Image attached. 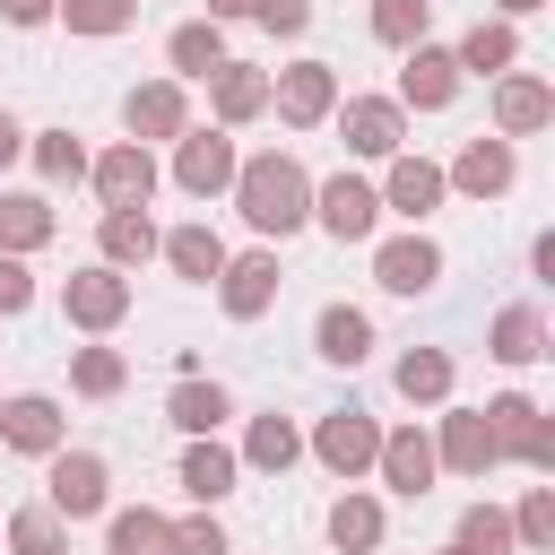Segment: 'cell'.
I'll return each mask as SVG.
<instances>
[{
	"label": "cell",
	"instance_id": "obj_1",
	"mask_svg": "<svg viewBox=\"0 0 555 555\" xmlns=\"http://www.w3.org/2000/svg\"><path fill=\"white\" fill-rule=\"evenodd\" d=\"M225 199H234V217H243L260 243H286V234L312 225V173H304L295 147H260V156H243L234 182H225Z\"/></svg>",
	"mask_w": 555,
	"mask_h": 555
},
{
	"label": "cell",
	"instance_id": "obj_2",
	"mask_svg": "<svg viewBox=\"0 0 555 555\" xmlns=\"http://www.w3.org/2000/svg\"><path fill=\"white\" fill-rule=\"evenodd\" d=\"M304 451H312L338 486H364V477H373V451H382V416L347 399V408H330V416L304 434Z\"/></svg>",
	"mask_w": 555,
	"mask_h": 555
},
{
	"label": "cell",
	"instance_id": "obj_3",
	"mask_svg": "<svg viewBox=\"0 0 555 555\" xmlns=\"http://www.w3.org/2000/svg\"><path fill=\"white\" fill-rule=\"evenodd\" d=\"M234 165H243V139L234 130H217V121H191L182 139H173V191L182 199H225V182H234Z\"/></svg>",
	"mask_w": 555,
	"mask_h": 555
},
{
	"label": "cell",
	"instance_id": "obj_4",
	"mask_svg": "<svg viewBox=\"0 0 555 555\" xmlns=\"http://www.w3.org/2000/svg\"><path fill=\"white\" fill-rule=\"evenodd\" d=\"M130 269H104V260H87V269H69L61 278V321L69 330H87V338H113L121 321H130Z\"/></svg>",
	"mask_w": 555,
	"mask_h": 555
},
{
	"label": "cell",
	"instance_id": "obj_5",
	"mask_svg": "<svg viewBox=\"0 0 555 555\" xmlns=\"http://www.w3.org/2000/svg\"><path fill=\"white\" fill-rule=\"evenodd\" d=\"M486 434H494V451H503V460H520V468L555 477V416H546L529 390H494V399H486Z\"/></svg>",
	"mask_w": 555,
	"mask_h": 555
},
{
	"label": "cell",
	"instance_id": "obj_6",
	"mask_svg": "<svg viewBox=\"0 0 555 555\" xmlns=\"http://www.w3.org/2000/svg\"><path fill=\"white\" fill-rule=\"evenodd\" d=\"M269 113H278L286 130H321V121L338 113V69H330L321 52H304V61L269 69Z\"/></svg>",
	"mask_w": 555,
	"mask_h": 555
},
{
	"label": "cell",
	"instance_id": "obj_7",
	"mask_svg": "<svg viewBox=\"0 0 555 555\" xmlns=\"http://www.w3.org/2000/svg\"><path fill=\"white\" fill-rule=\"evenodd\" d=\"M373 286L399 295V304L434 295V286H442V243H434L425 225H408V234H373Z\"/></svg>",
	"mask_w": 555,
	"mask_h": 555
},
{
	"label": "cell",
	"instance_id": "obj_8",
	"mask_svg": "<svg viewBox=\"0 0 555 555\" xmlns=\"http://www.w3.org/2000/svg\"><path fill=\"white\" fill-rule=\"evenodd\" d=\"M43 503L61 512V520H95V512H113V468H104V451H52L43 460Z\"/></svg>",
	"mask_w": 555,
	"mask_h": 555
},
{
	"label": "cell",
	"instance_id": "obj_9",
	"mask_svg": "<svg viewBox=\"0 0 555 555\" xmlns=\"http://www.w3.org/2000/svg\"><path fill=\"white\" fill-rule=\"evenodd\" d=\"M312 225H321L330 243H373V234H382V191L338 165L330 182H312Z\"/></svg>",
	"mask_w": 555,
	"mask_h": 555
},
{
	"label": "cell",
	"instance_id": "obj_10",
	"mask_svg": "<svg viewBox=\"0 0 555 555\" xmlns=\"http://www.w3.org/2000/svg\"><path fill=\"white\" fill-rule=\"evenodd\" d=\"M460 87H468V78H460L451 43H434V35H425V43H408V52H399V87H390V95H399V113H451V104H460Z\"/></svg>",
	"mask_w": 555,
	"mask_h": 555
},
{
	"label": "cell",
	"instance_id": "obj_11",
	"mask_svg": "<svg viewBox=\"0 0 555 555\" xmlns=\"http://www.w3.org/2000/svg\"><path fill=\"white\" fill-rule=\"evenodd\" d=\"M182 130H191V87H182V78H139V87L121 95V139L173 147Z\"/></svg>",
	"mask_w": 555,
	"mask_h": 555
},
{
	"label": "cell",
	"instance_id": "obj_12",
	"mask_svg": "<svg viewBox=\"0 0 555 555\" xmlns=\"http://www.w3.org/2000/svg\"><path fill=\"white\" fill-rule=\"evenodd\" d=\"M330 130H338L347 156H364V165H382V156L408 147V113H399V95H338Z\"/></svg>",
	"mask_w": 555,
	"mask_h": 555
},
{
	"label": "cell",
	"instance_id": "obj_13",
	"mask_svg": "<svg viewBox=\"0 0 555 555\" xmlns=\"http://www.w3.org/2000/svg\"><path fill=\"white\" fill-rule=\"evenodd\" d=\"M442 182L460 191V199H503L512 182H520V139H494V130H477V139H460V156L442 165Z\"/></svg>",
	"mask_w": 555,
	"mask_h": 555
},
{
	"label": "cell",
	"instance_id": "obj_14",
	"mask_svg": "<svg viewBox=\"0 0 555 555\" xmlns=\"http://www.w3.org/2000/svg\"><path fill=\"white\" fill-rule=\"evenodd\" d=\"M87 182H95V199H104V208H147V199H156V182H165V165H156V147L113 139V147H95V156H87Z\"/></svg>",
	"mask_w": 555,
	"mask_h": 555
},
{
	"label": "cell",
	"instance_id": "obj_15",
	"mask_svg": "<svg viewBox=\"0 0 555 555\" xmlns=\"http://www.w3.org/2000/svg\"><path fill=\"white\" fill-rule=\"evenodd\" d=\"M382 217H399V225H425L442 199H451V182H442V165L434 156H416V147H399V156H382Z\"/></svg>",
	"mask_w": 555,
	"mask_h": 555
},
{
	"label": "cell",
	"instance_id": "obj_16",
	"mask_svg": "<svg viewBox=\"0 0 555 555\" xmlns=\"http://www.w3.org/2000/svg\"><path fill=\"white\" fill-rule=\"evenodd\" d=\"M486 113H494V139H538V130H555V87L538 69H503V78H486Z\"/></svg>",
	"mask_w": 555,
	"mask_h": 555
},
{
	"label": "cell",
	"instance_id": "obj_17",
	"mask_svg": "<svg viewBox=\"0 0 555 555\" xmlns=\"http://www.w3.org/2000/svg\"><path fill=\"white\" fill-rule=\"evenodd\" d=\"M278 286H286V269H278V243L225 251V269H217V304H225V321H260V312L278 304Z\"/></svg>",
	"mask_w": 555,
	"mask_h": 555
},
{
	"label": "cell",
	"instance_id": "obj_18",
	"mask_svg": "<svg viewBox=\"0 0 555 555\" xmlns=\"http://www.w3.org/2000/svg\"><path fill=\"white\" fill-rule=\"evenodd\" d=\"M425 434H434V468H442V477H486V468H503V451H494V434H486V408H451V399H442V416H434Z\"/></svg>",
	"mask_w": 555,
	"mask_h": 555
},
{
	"label": "cell",
	"instance_id": "obj_19",
	"mask_svg": "<svg viewBox=\"0 0 555 555\" xmlns=\"http://www.w3.org/2000/svg\"><path fill=\"white\" fill-rule=\"evenodd\" d=\"M61 442H69V416H61L52 390H9V399H0V451H17V460H52Z\"/></svg>",
	"mask_w": 555,
	"mask_h": 555
},
{
	"label": "cell",
	"instance_id": "obj_20",
	"mask_svg": "<svg viewBox=\"0 0 555 555\" xmlns=\"http://www.w3.org/2000/svg\"><path fill=\"white\" fill-rule=\"evenodd\" d=\"M373 477L399 494V503H425L434 494V434L425 425H382V451H373Z\"/></svg>",
	"mask_w": 555,
	"mask_h": 555
},
{
	"label": "cell",
	"instance_id": "obj_21",
	"mask_svg": "<svg viewBox=\"0 0 555 555\" xmlns=\"http://www.w3.org/2000/svg\"><path fill=\"white\" fill-rule=\"evenodd\" d=\"M199 87H208V113H217V130H251V121L269 113V69H251V61H217Z\"/></svg>",
	"mask_w": 555,
	"mask_h": 555
},
{
	"label": "cell",
	"instance_id": "obj_22",
	"mask_svg": "<svg viewBox=\"0 0 555 555\" xmlns=\"http://www.w3.org/2000/svg\"><path fill=\"white\" fill-rule=\"evenodd\" d=\"M156 260H165L182 286H217V269H225V234H217L208 217H182V225L156 234Z\"/></svg>",
	"mask_w": 555,
	"mask_h": 555
},
{
	"label": "cell",
	"instance_id": "obj_23",
	"mask_svg": "<svg viewBox=\"0 0 555 555\" xmlns=\"http://www.w3.org/2000/svg\"><path fill=\"white\" fill-rule=\"evenodd\" d=\"M321 538H330L338 555H382V538H390V512H382V494H364V486H338V503L321 512Z\"/></svg>",
	"mask_w": 555,
	"mask_h": 555
},
{
	"label": "cell",
	"instance_id": "obj_24",
	"mask_svg": "<svg viewBox=\"0 0 555 555\" xmlns=\"http://www.w3.org/2000/svg\"><path fill=\"white\" fill-rule=\"evenodd\" d=\"M156 234H165V225H156L147 208H104V217H95V260H104V269H147V260H156Z\"/></svg>",
	"mask_w": 555,
	"mask_h": 555
},
{
	"label": "cell",
	"instance_id": "obj_25",
	"mask_svg": "<svg viewBox=\"0 0 555 555\" xmlns=\"http://www.w3.org/2000/svg\"><path fill=\"white\" fill-rule=\"evenodd\" d=\"M312 356L338 364V373H356V364L373 356V312H364V304H321V321H312Z\"/></svg>",
	"mask_w": 555,
	"mask_h": 555
},
{
	"label": "cell",
	"instance_id": "obj_26",
	"mask_svg": "<svg viewBox=\"0 0 555 555\" xmlns=\"http://www.w3.org/2000/svg\"><path fill=\"white\" fill-rule=\"evenodd\" d=\"M451 61H460V78H503V69H520V26L512 17H477L451 43Z\"/></svg>",
	"mask_w": 555,
	"mask_h": 555
},
{
	"label": "cell",
	"instance_id": "obj_27",
	"mask_svg": "<svg viewBox=\"0 0 555 555\" xmlns=\"http://www.w3.org/2000/svg\"><path fill=\"white\" fill-rule=\"evenodd\" d=\"M243 468H260V477H286L295 460H304V425L295 416H278V408H260L251 425H243V451H234Z\"/></svg>",
	"mask_w": 555,
	"mask_h": 555
},
{
	"label": "cell",
	"instance_id": "obj_28",
	"mask_svg": "<svg viewBox=\"0 0 555 555\" xmlns=\"http://www.w3.org/2000/svg\"><path fill=\"white\" fill-rule=\"evenodd\" d=\"M486 356L512 364V373L538 364V356H546V312H538V304H503V312L486 321Z\"/></svg>",
	"mask_w": 555,
	"mask_h": 555
},
{
	"label": "cell",
	"instance_id": "obj_29",
	"mask_svg": "<svg viewBox=\"0 0 555 555\" xmlns=\"http://www.w3.org/2000/svg\"><path fill=\"white\" fill-rule=\"evenodd\" d=\"M390 382H399L408 408H442V399L460 390V364H451V347H408V356L390 364Z\"/></svg>",
	"mask_w": 555,
	"mask_h": 555
},
{
	"label": "cell",
	"instance_id": "obj_30",
	"mask_svg": "<svg viewBox=\"0 0 555 555\" xmlns=\"http://www.w3.org/2000/svg\"><path fill=\"white\" fill-rule=\"evenodd\" d=\"M234 477H243V460H234V451H225L217 434H191V451H182V494L217 512V503L234 494Z\"/></svg>",
	"mask_w": 555,
	"mask_h": 555
},
{
	"label": "cell",
	"instance_id": "obj_31",
	"mask_svg": "<svg viewBox=\"0 0 555 555\" xmlns=\"http://www.w3.org/2000/svg\"><path fill=\"white\" fill-rule=\"evenodd\" d=\"M52 234H61V217H52V199H43V191H0V251L35 260Z\"/></svg>",
	"mask_w": 555,
	"mask_h": 555
},
{
	"label": "cell",
	"instance_id": "obj_32",
	"mask_svg": "<svg viewBox=\"0 0 555 555\" xmlns=\"http://www.w3.org/2000/svg\"><path fill=\"white\" fill-rule=\"evenodd\" d=\"M165 61H173L165 78H182V87H191V78H208V69H217V61H234V52H225V26H217V17H182V26L165 35Z\"/></svg>",
	"mask_w": 555,
	"mask_h": 555
},
{
	"label": "cell",
	"instance_id": "obj_33",
	"mask_svg": "<svg viewBox=\"0 0 555 555\" xmlns=\"http://www.w3.org/2000/svg\"><path fill=\"white\" fill-rule=\"evenodd\" d=\"M165 416H173L182 434H217V425L234 416V390H225L217 373H182V382H173V399H165Z\"/></svg>",
	"mask_w": 555,
	"mask_h": 555
},
{
	"label": "cell",
	"instance_id": "obj_34",
	"mask_svg": "<svg viewBox=\"0 0 555 555\" xmlns=\"http://www.w3.org/2000/svg\"><path fill=\"white\" fill-rule=\"evenodd\" d=\"M26 165L61 191V182H87V139L69 130V121H52V130H26Z\"/></svg>",
	"mask_w": 555,
	"mask_h": 555
},
{
	"label": "cell",
	"instance_id": "obj_35",
	"mask_svg": "<svg viewBox=\"0 0 555 555\" xmlns=\"http://www.w3.org/2000/svg\"><path fill=\"white\" fill-rule=\"evenodd\" d=\"M69 390H78V399H121V390H130V356L104 347V338L69 347Z\"/></svg>",
	"mask_w": 555,
	"mask_h": 555
},
{
	"label": "cell",
	"instance_id": "obj_36",
	"mask_svg": "<svg viewBox=\"0 0 555 555\" xmlns=\"http://www.w3.org/2000/svg\"><path fill=\"white\" fill-rule=\"evenodd\" d=\"M0 538H9V555H69V520L52 503H17L0 520Z\"/></svg>",
	"mask_w": 555,
	"mask_h": 555
},
{
	"label": "cell",
	"instance_id": "obj_37",
	"mask_svg": "<svg viewBox=\"0 0 555 555\" xmlns=\"http://www.w3.org/2000/svg\"><path fill=\"white\" fill-rule=\"evenodd\" d=\"M165 538H173V520L156 503H121L104 520V555H165Z\"/></svg>",
	"mask_w": 555,
	"mask_h": 555
},
{
	"label": "cell",
	"instance_id": "obj_38",
	"mask_svg": "<svg viewBox=\"0 0 555 555\" xmlns=\"http://www.w3.org/2000/svg\"><path fill=\"white\" fill-rule=\"evenodd\" d=\"M364 26H373V43L408 52V43H425V35H434V0H373V9H364Z\"/></svg>",
	"mask_w": 555,
	"mask_h": 555
},
{
	"label": "cell",
	"instance_id": "obj_39",
	"mask_svg": "<svg viewBox=\"0 0 555 555\" xmlns=\"http://www.w3.org/2000/svg\"><path fill=\"white\" fill-rule=\"evenodd\" d=\"M52 17H61L69 35H87V43H113V35L139 26V0H61Z\"/></svg>",
	"mask_w": 555,
	"mask_h": 555
},
{
	"label": "cell",
	"instance_id": "obj_40",
	"mask_svg": "<svg viewBox=\"0 0 555 555\" xmlns=\"http://www.w3.org/2000/svg\"><path fill=\"white\" fill-rule=\"evenodd\" d=\"M451 546H468V555H520V546H512V512H503V503H468V512H460V529H451Z\"/></svg>",
	"mask_w": 555,
	"mask_h": 555
},
{
	"label": "cell",
	"instance_id": "obj_41",
	"mask_svg": "<svg viewBox=\"0 0 555 555\" xmlns=\"http://www.w3.org/2000/svg\"><path fill=\"white\" fill-rule=\"evenodd\" d=\"M512 546H520V555H546V546H555V486H529V494L512 503Z\"/></svg>",
	"mask_w": 555,
	"mask_h": 555
},
{
	"label": "cell",
	"instance_id": "obj_42",
	"mask_svg": "<svg viewBox=\"0 0 555 555\" xmlns=\"http://www.w3.org/2000/svg\"><path fill=\"white\" fill-rule=\"evenodd\" d=\"M165 555H234V538H225V520L199 503L191 520H173V538H165Z\"/></svg>",
	"mask_w": 555,
	"mask_h": 555
},
{
	"label": "cell",
	"instance_id": "obj_43",
	"mask_svg": "<svg viewBox=\"0 0 555 555\" xmlns=\"http://www.w3.org/2000/svg\"><path fill=\"white\" fill-rule=\"evenodd\" d=\"M251 26H260V35H278V43H295V35L312 26V0H260V9H251Z\"/></svg>",
	"mask_w": 555,
	"mask_h": 555
},
{
	"label": "cell",
	"instance_id": "obj_44",
	"mask_svg": "<svg viewBox=\"0 0 555 555\" xmlns=\"http://www.w3.org/2000/svg\"><path fill=\"white\" fill-rule=\"evenodd\" d=\"M17 312H35V269L17 251H0V321H17Z\"/></svg>",
	"mask_w": 555,
	"mask_h": 555
},
{
	"label": "cell",
	"instance_id": "obj_45",
	"mask_svg": "<svg viewBox=\"0 0 555 555\" xmlns=\"http://www.w3.org/2000/svg\"><path fill=\"white\" fill-rule=\"evenodd\" d=\"M52 9H61V0H0L9 26H52Z\"/></svg>",
	"mask_w": 555,
	"mask_h": 555
},
{
	"label": "cell",
	"instance_id": "obj_46",
	"mask_svg": "<svg viewBox=\"0 0 555 555\" xmlns=\"http://www.w3.org/2000/svg\"><path fill=\"white\" fill-rule=\"evenodd\" d=\"M17 156H26V121H17V113H9V104H0V173H9V165H17Z\"/></svg>",
	"mask_w": 555,
	"mask_h": 555
},
{
	"label": "cell",
	"instance_id": "obj_47",
	"mask_svg": "<svg viewBox=\"0 0 555 555\" xmlns=\"http://www.w3.org/2000/svg\"><path fill=\"white\" fill-rule=\"evenodd\" d=\"M529 278H538V286H555V234H538V243H529Z\"/></svg>",
	"mask_w": 555,
	"mask_h": 555
},
{
	"label": "cell",
	"instance_id": "obj_48",
	"mask_svg": "<svg viewBox=\"0 0 555 555\" xmlns=\"http://www.w3.org/2000/svg\"><path fill=\"white\" fill-rule=\"evenodd\" d=\"M538 9H546V0H486V17H512V26H520V17H538Z\"/></svg>",
	"mask_w": 555,
	"mask_h": 555
},
{
	"label": "cell",
	"instance_id": "obj_49",
	"mask_svg": "<svg viewBox=\"0 0 555 555\" xmlns=\"http://www.w3.org/2000/svg\"><path fill=\"white\" fill-rule=\"evenodd\" d=\"M251 9H260V0H208V17H217V26H234V17H251Z\"/></svg>",
	"mask_w": 555,
	"mask_h": 555
},
{
	"label": "cell",
	"instance_id": "obj_50",
	"mask_svg": "<svg viewBox=\"0 0 555 555\" xmlns=\"http://www.w3.org/2000/svg\"><path fill=\"white\" fill-rule=\"evenodd\" d=\"M442 555H468V546H442Z\"/></svg>",
	"mask_w": 555,
	"mask_h": 555
},
{
	"label": "cell",
	"instance_id": "obj_51",
	"mask_svg": "<svg viewBox=\"0 0 555 555\" xmlns=\"http://www.w3.org/2000/svg\"><path fill=\"white\" fill-rule=\"evenodd\" d=\"M139 9H147V0H139Z\"/></svg>",
	"mask_w": 555,
	"mask_h": 555
}]
</instances>
